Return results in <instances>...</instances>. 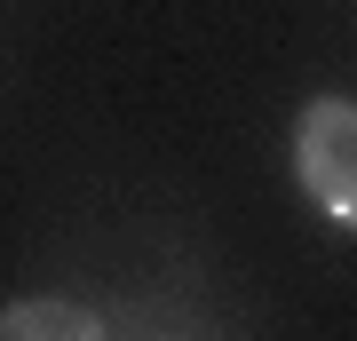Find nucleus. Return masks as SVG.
Returning a JSON list of instances; mask_svg holds the SVG:
<instances>
[{"label":"nucleus","mask_w":357,"mask_h":341,"mask_svg":"<svg viewBox=\"0 0 357 341\" xmlns=\"http://www.w3.org/2000/svg\"><path fill=\"white\" fill-rule=\"evenodd\" d=\"M294 175L310 206H326L342 230H357V103L349 96H310L294 119Z\"/></svg>","instance_id":"1"},{"label":"nucleus","mask_w":357,"mask_h":341,"mask_svg":"<svg viewBox=\"0 0 357 341\" xmlns=\"http://www.w3.org/2000/svg\"><path fill=\"white\" fill-rule=\"evenodd\" d=\"M0 341H112L103 317L72 294H16L0 310Z\"/></svg>","instance_id":"2"}]
</instances>
